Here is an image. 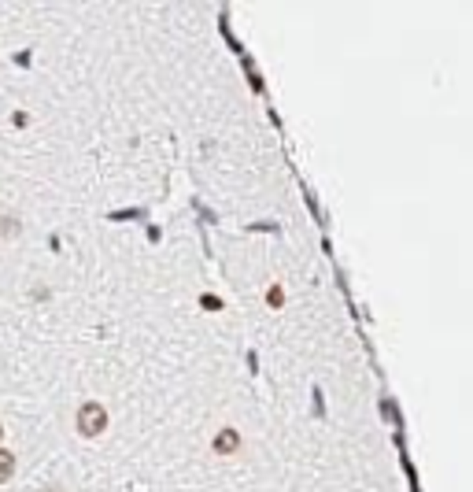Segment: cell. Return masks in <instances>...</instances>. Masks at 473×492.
I'll list each match as a JSON object with an SVG mask.
<instances>
[{"label": "cell", "mask_w": 473, "mask_h": 492, "mask_svg": "<svg viewBox=\"0 0 473 492\" xmlns=\"http://www.w3.org/2000/svg\"><path fill=\"white\" fill-rule=\"evenodd\" d=\"M104 426H108V414H104L100 404H85L82 411H78V430H82L85 437L104 433Z\"/></svg>", "instance_id": "6da1fadb"}, {"label": "cell", "mask_w": 473, "mask_h": 492, "mask_svg": "<svg viewBox=\"0 0 473 492\" xmlns=\"http://www.w3.org/2000/svg\"><path fill=\"white\" fill-rule=\"evenodd\" d=\"M11 474H15V456H11V451H4V448H0V482H8Z\"/></svg>", "instance_id": "7a4b0ae2"}, {"label": "cell", "mask_w": 473, "mask_h": 492, "mask_svg": "<svg viewBox=\"0 0 473 492\" xmlns=\"http://www.w3.org/2000/svg\"><path fill=\"white\" fill-rule=\"evenodd\" d=\"M0 437H4V433H0Z\"/></svg>", "instance_id": "3957f363"}]
</instances>
